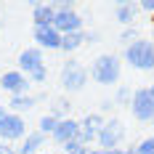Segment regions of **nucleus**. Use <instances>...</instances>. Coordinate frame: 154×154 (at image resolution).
<instances>
[{"label":"nucleus","mask_w":154,"mask_h":154,"mask_svg":"<svg viewBox=\"0 0 154 154\" xmlns=\"http://www.w3.org/2000/svg\"><path fill=\"white\" fill-rule=\"evenodd\" d=\"M88 75L98 85H117L120 82V75H122V61L114 53H101V56L93 59Z\"/></svg>","instance_id":"obj_1"},{"label":"nucleus","mask_w":154,"mask_h":154,"mask_svg":"<svg viewBox=\"0 0 154 154\" xmlns=\"http://www.w3.org/2000/svg\"><path fill=\"white\" fill-rule=\"evenodd\" d=\"M122 59L128 66L138 69V72H154V40H136L130 45H125Z\"/></svg>","instance_id":"obj_2"},{"label":"nucleus","mask_w":154,"mask_h":154,"mask_svg":"<svg viewBox=\"0 0 154 154\" xmlns=\"http://www.w3.org/2000/svg\"><path fill=\"white\" fill-rule=\"evenodd\" d=\"M88 80H91L88 66H82L77 59L69 56V59L61 64V88L66 93H80L85 85H88Z\"/></svg>","instance_id":"obj_3"},{"label":"nucleus","mask_w":154,"mask_h":154,"mask_svg":"<svg viewBox=\"0 0 154 154\" xmlns=\"http://www.w3.org/2000/svg\"><path fill=\"white\" fill-rule=\"evenodd\" d=\"M130 114L138 120V122H152L154 120V93L152 88H136L133 91V101H130Z\"/></svg>","instance_id":"obj_4"},{"label":"nucleus","mask_w":154,"mask_h":154,"mask_svg":"<svg viewBox=\"0 0 154 154\" xmlns=\"http://www.w3.org/2000/svg\"><path fill=\"white\" fill-rule=\"evenodd\" d=\"M125 141V125L117 120V117H112L106 122L101 125V130H98V149H104V152H112V149H120V143Z\"/></svg>","instance_id":"obj_5"},{"label":"nucleus","mask_w":154,"mask_h":154,"mask_svg":"<svg viewBox=\"0 0 154 154\" xmlns=\"http://www.w3.org/2000/svg\"><path fill=\"white\" fill-rule=\"evenodd\" d=\"M27 138V120L21 114L8 112V117L0 122V141L3 143H16V141Z\"/></svg>","instance_id":"obj_6"},{"label":"nucleus","mask_w":154,"mask_h":154,"mask_svg":"<svg viewBox=\"0 0 154 154\" xmlns=\"http://www.w3.org/2000/svg\"><path fill=\"white\" fill-rule=\"evenodd\" d=\"M0 88L8 93L11 98L14 96H27L32 91V80L24 72H19V69H8V72L0 75Z\"/></svg>","instance_id":"obj_7"},{"label":"nucleus","mask_w":154,"mask_h":154,"mask_svg":"<svg viewBox=\"0 0 154 154\" xmlns=\"http://www.w3.org/2000/svg\"><path fill=\"white\" fill-rule=\"evenodd\" d=\"M32 37H35V45L40 51H61V32L56 27H35L32 29Z\"/></svg>","instance_id":"obj_8"},{"label":"nucleus","mask_w":154,"mask_h":154,"mask_svg":"<svg viewBox=\"0 0 154 154\" xmlns=\"http://www.w3.org/2000/svg\"><path fill=\"white\" fill-rule=\"evenodd\" d=\"M53 27H56V29L61 32V35L82 32V16L77 14V8H64V11H56Z\"/></svg>","instance_id":"obj_9"},{"label":"nucleus","mask_w":154,"mask_h":154,"mask_svg":"<svg viewBox=\"0 0 154 154\" xmlns=\"http://www.w3.org/2000/svg\"><path fill=\"white\" fill-rule=\"evenodd\" d=\"M19 72H24V75L29 77V75H35L37 69H43L45 66V61H43V51L35 45V48H24L21 53H19Z\"/></svg>","instance_id":"obj_10"},{"label":"nucleus","mask_w":154,"mask_h":154,"mask_svg":"<svg viewBox=\"0 0 154 154\" xmlns=\"http://www.w3.org/2000/svg\"><path fill=\"white\" fill-rule=\"evenodd\" d=\"M51 138L56 141L59 146H66L69 141L80 138V120H75V117L59 120V125H56V130H53V136H51Z\"/></svg>","instance_id":"obj_11"},{"label":"nucleus","mask_w":154,"mask_h":154,"mask_svg":"<svg viewBox=\"0 0 154 154\" xmlns=\"http://www.w3.org/2000/svg\"><path fill=\"white\" fill-rule=\"evenodd\" d=\"M53 19H56L53 3H35L32 5V24L35 27H53Z\"/></svg>","instance_id":"obj_12"},{"label":"nucleus","mask_w":154,"mask_h":154,"mask_svg":"<svg viewBox=\"0 0 154 154\" xmlns=\"http://www.w3.org/2000/svg\"><path fill=\"white\" fill-rule=\"evenodd\" d=\"M138 3H130V0H122V3H117V8H114V19L122 24V27H133V19L138 16Z\"/></svg>","instance_id":"obj_13"},{"label":"nucleus","mask_w":154,"mask_h":154,"mask_svg":"<svg viewBox=\"0 0 154 154\" xmlns=\"http://www.w3.org/2000/svg\"><path fill=\"white\" fill-rule=\"evenodd\" d=\"M45 138L48 136H43L40 130H32V133H27V138L21 141V146H19L16 152L19 154H40L43 146H45Z\"/></svg>","instance_id":"obj_14"},{"label":"nucleus","mask_w":154,"mask_h":154,"mask_svg":"<svg viewBox=\"0 0 154 154\" xmlns=\"http://www.w3.org/2000/svg\"><path fill=\"white\" fill-rule=\"evenodd\" d=\"M35 104H37V96L27 93V96H14L5 106H8V112H14V114H21V112H29Z\"/></svg>","instance_id":"obj_15"},{"label":"nucleus","mask_w":154,"mask_h":154,"mask_svg":"<svg viewBox=\"0 0 154 154\" xmlns=\"http://www.w3.org/2000/svg\"><path fill=\"white\" fill-rule=\"evenodd\" d=\"M80 45H85V29L82 32H72V35H64L61 37V51L64 53H75Z\"/></svg>","instance_id":"obj_16"},{"label":"nucleus","mask_w":154,"mask_h":154,"mask_svg":"<svg viewBox=\"0 0 154 154\" xmlns=\"http://www.w3.org/2000/svg\"><path fill=\"white\" fill-rule=\"evenodd\" d=\"M69 109H72V101H69V98H53L48 114L56 117V120H66V117H69Z\"/></svg>","instance_id":"obj_17"},{"label":"nucleus","mask_w":154,"mask_h":154,"mask_svg":"<svg viewBox=\"0 0 154 154\" xmlns=\"http://www.w3.org/2000/svg\"><path fill=\"white\" fill-rule=\"evenodd\" d=\"M112 101H114V106H130V101H133V88H128V85H120Z\"/></svg>","instance_id":"obj_18"},{"label":"nucleus","mask_w":154,"mask_h":154,"mask_svg":"<svg viewBox=\"0 0 154 154\" xmlns=\"http://www.w3.org/2000/svg\"><path fill=\"white\" fill-rule=\"evenodd\" d=\"M56 125H59V120H56V117H51V114H43V117L37 120V130H40L43 136H53Z\"/></svg>","instance_id":"obj_19"},{"label":"nucleus","mask_w":154,"mask_h":154,"mask_svg":"<svg viewBox=\"0 0 154 154\" xmlns=\"http://www.w3.org/2000/svg\"><path fill=\"white\" fill-rule=\"evenodd\" d=\"M106 122L104 120V114L101 112H91V114H85L82 120H80V125H85V128H93V130H101V125Z\"/></svg>","instance_id":"obj_20"},{"label":"nucleus","mask_w":154,"mask_h":154,"mask_svg":"<svg viewBox=\"0 0 154 154\" xmlns=\"http://www.w3.org/2000/svg\"><path fill=\"white\" fill-rule=\"evenodd\" d=\"M61 149H64L66 154H88V152H91V146H85L80 138L69 141V143H66V146H61Z\"/></svg>","instance_id":"obj_21"},{"label":"nucleus","mask_w":154,"mask_h":154,"mask_svg":"<svg viewBox=\"0 0 154 154\" xmlns=\"http://www.w3.org/2000/svg\"><path fill=\"white\" fill-rule=\"evenodd\" d=\"M136 40H138V29H136V27H125L122 35H120V43L130 45V43H136Z\"/></svg>","instance_id":"obj_22"},{"label":"nucleus","mask_w":154,"mask_h":154,"mask_svg":"<svg viewBox=\"0 0 154 154\" xmlns=\"http://www.w3.org/2000/svg\"><path fill=\"white\" fill-rule=\"evenodd\" d=\"M133 149H136V154H154V136L143 138L138 146H133Z\"/></svg>","instance_id":"obj_23"},{"label":"nucleus","mask_w":154,"mask_h":154,"mask_svg":"<svg viewBox=\"0 0 154 154\" xmlns=\"http://www.w3.org/2000/svg\"><path fill=\"white\" fill-rule=\"evenodd\" d=\"M29 80H32V85H45L48 82V66H43V69H37L35 75H29Z\"/></svg>","instance_id":"obj_24"},{"label":"nucleus","mask_w":154,"mask_h":154,"mask_svg":"<svg viewBox=\"0 0 154 154\" xmlns=\"http://www.w3.org/2000/svg\"><path fill=\"white\" fill-rule=\"evenodd\" d=\"M138 8H141V11H146V14H152V16H154V0H141V3H138Z\"/></svg>","instance_id":"obj_25"},{"label":"nucleus","mask_w":154,"mask_h":154,"mask_svg":"<svg viewBox=\"0 0 154 154\" xmlns=\"http://www.w3.org/2000/svg\"><path fill=\"white\" fill-rule=\"evenodd\" d=\"M0 154H19V152H16V146H11V143H0Z\"/></svg>","instance_id":"obj_26"},{"label":"nucleus","mask_w":154,"mask_h":154,"mask_svg":"<svg viewBox=\"0 0 154 154\" xmlns=\"http://www.w3.org/2000/svg\"><path fill=\"white\" fill-rule=\"evenodd\" d=\"M98 40H101L98 32H85V43H98Z\"/></svg>","instance_id":"obj_27"},{"label":"nucleus","mask_w":154,"mask_h":154,"mask_svg":"<svg viewBox=\"0 0 154 154\" xmlns=\"http://www.w3.org/2000/svg\"><path fill=\"white\" fill-rule=\"evenodd\" d=\"M106 154H136V149H112Z\"/></svg>","instance_id":"obj_28"},{"label":"nucleus","mask_w":154,"mask_h":154,"mask_svg":"<svg viewBox=\"0 0 154 154\" xmlns=\"http://www.w3.org/2000/svg\"><path fill=\"white\" fill-rule=\"evenodd\" d=\"M112 106H114V101H112V98H106V101H101V112H109Z\"/></svg>","instance_id":"obj_29"},{"label":"nucleus","mask_w":154,"mask_h":154,"mask_svg":"<svg viewBox=\"0 0 154 154\" xmlns=\"http://www.w3.org/2000/svg\"><path fill=\"white\" fill-rule=\"evenodd\" d=\"M5 117H8V106H0V122H3Z\"/></svg>","instance_id":"obj_30"},{"label":"nucleus","mask_w":154,"mask_h":154,"mask_svg":"<svg viewBox=\"0 0 154 154\" xmlns=\"http://www.w3.org/2000/svg\"><path fill=\"white\" fill-rule=\"evenodd\" d=\"M88 154H106V152H104V149H91Z\"/></svg>","instance_id":"obj_31"},{"label":"nucleus","mask_w":154,"mask_h":154,"mask_svg":"<svg viewBox=\"0 0 154 154\" xmlns=\"http://www.w3.org/2000/svg\"><path fill=\"white\" fill-rule=\"evenodd\" d=\"M152 40H154V16H152Z\"/></svg>","instance_id":"obj_32"},{"label":"nucleus","mask_w":154,"mask_h":154,"mask_svg":"<svg viewBox=\"0 0 154 154\" xmlns=\"http://www.w3.org/2000/svg\"><path fill=\"white\" fill-rule=\"evenodd\" d=\"M149 88H152V93H154V82H152V85H149Z\"/></svg>","instance_id":"obj_33"},{"label":"nucleus","mask_w":154,"mask_h":154,"mask_svg":"<svg viewBox=\"0 0 154 154\" xmlns=\"http://www.w3.org/2000/svg\"><path fill=\"white\" fill-rule=\"evenodd\" d=\"M40 154H53V152H40Z\"/></svg>","instance_id":"obj_34"},{"label":"nucleus","mask_w":154,"mask_h":154,"mask_svg":"<svg viewBox=\"0 0 154 154\" xmlns=\"http://www.w3.org/2000/svg\"><path fill=\"white\" fill-rule=\"evenodd\" d=\"M0 27H3V21H0Z\"/></svg>","instance_id":"obj_35"},{"label":"nucleus","mask_w":154,"mask_h":154,"mask_svg":"<svg viewBox=\"0 0 154 154\" xmlns=\"http://www.w3.org/2000/svg\"><path fill=\"white\" fill-rule=\"evenodd\" d=\"M152 122H154V120H152Z\"/></svg>","instance_id":"obj_36"}]
</instances>
